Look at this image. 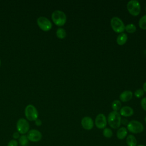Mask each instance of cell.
Listing matches in <instances>:
<instances>
[{
    "mask_svg": "<svg viewBox=\"0 0 146 146\" xmlns=\"http://www.w3.org/2000/svg\"><path fill=\"white\" fill-rule=\"evenodd\" d=\"M121 115L117 111H113L108 114L107 117V122L112 128H119L121 125Z\"/></svg>",
    "mask_w": 146,
    "mask_h": 146,
    "instance_id": "6da1fadb",
    "label": "cell"
},
{
    "mask_svg": "<svg viewBox=\"0 0 146 146\" xmlns=\"http://www.w3.org/2000/svg\"><path fill=\"white\" fill-rule=\"evenodd\" d=\"M51 19L56 26H62L66 22L67 17L64 12L61 10H56L52 12L51 14Z\"/></svg>",
    "mask_w": 146,
    "mask_h": 146,
    "instance_id": "7a4b0ae2",
    "label": "cell"
},
{
    "mask_svg": "<svg viewBox=\"0 0 146 146\" xmlns=\"http://www.w3.org/2000/svg\"><path fill=\"white\" fill-rule=\"evenodd\" d=\"M127 130L132 133L137 134L142 132L144 130V125L139 121L132 120L128 122L127 125Z\"/></svg>",
    "mask_w": 146,
    "mask_h": 146,
    "instance_id": "3957f363",
    "label": "cell"
},
{
    "mask_svg": "<svg viewBox=\"0 0 146 146\" xmlns=\"http://www.w3.org/2000/svg\"><path fill=\"white\" fill-rule=\"evenodd\" d=\"M112 30L117 33H122L125 30V26L122 20L117 17H113L110 21Z\"/></svg>",
    "mask_w": 146,
    "mask_h": 146,
    "instance_id": "277c9868",
    "label": "cell"
},
{
    "mask_svg": "<svg viewBox=\"0 0 146 146\" xmlns=\"http://www.w3.org/2000/svg\"><path fill=\"white\" fill-rule=\"evenodd\" d=\"M127 8L128 12L133 16H137L139 14L141 10L140 4L136 0L128 1L127 4Z\"/></svg>",
    "mask_w": 146,
    "mask_h": 146,
    "instance_id": "5b68a950",
    "label": "cell"
},
{
    "mask_svg": "<svg viewBox=\"0 0 146 146\" xmlns=\"http://www.w3.org/2000/svg\"><path fill=\"white\" fill-rule=\"evenodd\" d=\"M25 114L26 117L30 121H35L38 117V111L35 107L32 104H29L26 107Z\"/></svg>",
    "mask_w": 146,
    "mask_h": 146,
    "instance_id": "8992f818",
    "label": "cell"
},
{
    "mask_svg": "<svg viewBox=\"0 0 146 146\" xmlns=\"http://www.w3.org/2000/svg\"><path fill=\"white\" fill-rule=\"evenodd\" d=\"M36 22L39 27L44 31H48L52 28L51 21L45 17H39Z\"/></svg>",
    "mask_w": 146,
    "mask_h": 146,
    "instance_id": "52a82bcc",
    "label": "cell"
},
{
    "mask_svg": "<svg viewBox=\"0 0 146 146\" xmlns=\"http://www.w3.org/2000/svg\"><path fill=\"white\" fill-rule=\"evenodd\" d=\"M30 128V125L25 119L21 118L17 123V129L19 133L21 134H25L29 132Z\"/></svg>",
    "mask_w": 146,
    "mask_h": 146,
    "instance_id": "ba28073f",
    "label": "cell"
},
{
    "mask_svg": "<svg viewBox=\"0 0 146 146\" xmlns=\"http://www.w3.org/2000/svg\"><path fill=\"white\" fill-rule=\"evenodd\" d=\"M95 124L99 129H104L107 124V119L103 113L98 114L95 120Z\"/></svg>",
    "mask_w": 146,
    "mask_h": 146,
    "instance_id": "9c48e42d",
    "label": "cell"
},
{
    "mask_svg": "<svg viewBox=\"0 0 146 146\" xmlns=\"http://www.w3.org/2000/svg\"><path fill=\"white\" fill-rule=\"evenodd\" d=\"M27 137L29 140L33 142H36L41 140L42 133L38 130L31 129L28 132Z\"/></svg>",
    "mask_w": 146,
    "mask_h": 146,
    "instance_id": "30bf717a",
    "label": "cell"
},
{
    "mask_svg": "<svg viewBox=\"0 0 146 146\" xmlns=\"http://www.w3.org/2000/svg\"><path fill=\"white\" fill-rule=\"evenodd\" d=\"M81 125L82 127L86 130H91L94 127V121L91 117L85 116L81 120Z\"/></svg>",
    "mask_w": 146,
    "mask_h": 146,
    "instance_id": "8fae6325",
    "label": "cell"
},
{
    "mask_svg": "<svg viewBox=\"0 0 146 146\" xmlns=\"http://www.w3.org/2000/svg\"><path fill=\"white\" fill-rule=\"evenodd\" d=\"M119 113L124 117H129L133 114V110L129 106H124L120 110Z\"/></svg>",
    "mask_w": 146,
    "mask_h": 146,
    "instance_id": "7c38bea8",
    "label": "cell"
},
{
    "mask_svg": "<svg viewBox=\"0 0 146 146\" xmlns=\"http://www.w3.org/2000/svg\"><path fill=\"white\" fill-rule=\"evenodd\" d=\"M133 96V94L131 91L125 90L121 92L119 96V99L121 102H127L129 101Z\"/></svg>",
    "mask_w": 146,
    "mask_h": 146,
    "instance_id": "4fadbf2b",
    "label": "cell"
},
{
    "mask_svg": "<svg viewBox=\"0 0 146 146\" xmlns=\"http://www.w3.org/2000/svg\"><path fill=\"white\" fill-rule=\"evenodd\" d=\"M128 135V130L124 127H119L116 132V137L119 140L124 139Z\"/></svg>",
    "mask_w": 146,
    "mask_h": 146,
    "instance_id": "5bb4252c",
    "label": "cell"
},
{
    "mask_svg": "<svg viewBox=\"0 0 146 146\" xmlns=\"http://www.w3.org/2000/svg\"><path fill=\"white\" fill-rule=\"evenodd\" d=\"M127 39H128V36H127V34H125L124 33H122L119 34L118 35V36H117L116 42L119 45L122 46L127 42Z\"/></svg>",
    "mask_w": 146,
    "mask_h": 146,
    "instance_id": "9a60e30c",
    "label": "cell"
},
{
    "mask_svg": "<svg viewBox=\"0 0 146 146\" xmlns=\"http://www.w3.org/2000/svg\"><path fill=\"white\" fill-rule=\"evenodd\" d=\"M125 141L127 146H137L136 138L133 135H128L126 137Z\"/></svg>",
    "mask_w": 146,
    "mask_h": 146,
    "instance_id": "2e32d148",
    "label": "cell"
},
{
    "mask_svg": "<svg viewBox=\"0 0 146 146\" xmlns=\"http://www.w3.org/2000/svg\"><path fill=\"white\" fill-rule=\"evenodd\" d=\"M56 36L59 39H64L66 36V30L61 27H59L57 29L56 31Z\"/></svg>",
    "mask_w": 146,
    "mask_h": 146,
    "instance_id": "e0dca14e",
    "label": "cell"
},
{
    "mask_svg": "<svg viewBox=\"0 0 146 146\" xmlns=\"http://www.w3.org/2000/svg\"><path fill=\"white\" fill-rule=\"evenodd\" d=\"M112 108L115 111H117L120 110L121 108V102L119 100H115L112 103Z\"/></svg>",
    "mask_w": 146,
    "mask_h": 146,
    "instance_id": "ac0fdd59",
    "label": "cell"
},
{
    "mask_svg": "<svg viewBox=\"0 0 146 146\" xmlns=\"http://www.w3.org/2000/svg\"><path fill=\"white\" fill-rule=\"evenodd\" d=\"M19 143L21 146H27L29 144V140L27 136L22 135L19 137Z\"/></svg>",
    "mask_w": 146,
    "mask_h": 146,
    "instance_id": "d6986e66",
    "label": "cell"
},
{
    "mask_svg": "<svg viewBox=\"0 0 146 146\" xmlns=\"http://www.w3.org/2000/svg\"><path fill=\"white\" fill-rule=\"evenodd\" d=\"M125 31L128 33H134L136 30V27L135 25L132 23L128 24L125 26Z\"/></svg>",
    "mask_w": 146,
    "mask_h": 146,
    "instance_id": "ffe728a7",
    "label": "cell"
},
{
    "mask_svg": "<svg viewBox=\"0 0 146 146\" xmlns=\"http://www.w3.org/2000/svg\"><path fill=\"white\" fill-rule=\"evenodd\" d=\"M103 135L106 138H111L113 135V132L111 128L106 127L103 130Z\"/></svg>",
    "mask_w": 146,
    "mask_h": 146,
    "instance_id": "44dd1931",
    "label": "cell"
},
{
    "mask_svg": "<svg viewBox=\"0 0 146 146\" xmlns=\"http://www.w3.org/2000/svg\"><path fill=\"white\" fill-rule=\"evenodd\" d=\"M139 27L143 30H146V15L141 17L139 21Z\"/></svg>",
    "mask_w": 146,
    "mask_h": 146,
    "instance_id": "7402d4cb",
    "label": "cell"
},
{
    "mask_svg": "<svg viewBox=\"0 0 146 146\" xmlns=\"http://www.w3.org/2000/svg\"><path fill=\"white\" fill-rule=\"evenodd\" d=\"M144 90L143 89L139 88V89H137L135 91V96L137 98H140L142 97L144 95Z\"/></svg>",
    "mask_w": 146,
    "mask_h": 146,
    "instance_id": "603a6c76",
    "label": "cell"
},
{
    "mask_svg": "<svg viewBox=\"0 0 146 146\" xmlns=\"http://www.w3.org/2000/svg\"><path fill=\"white\" fill-rule=\"evenodd\" d=\"M141 106L142 108L146 111V97L143 98L141 100Z\"/></svg>",
    "mask_w": 146,
    "mask_h": 146,
    "instance_id": "cb8c5ba5",
    "label": "cell"
},
{
    "mask_svg": "<svg viewBox=\"0 0 146 146\" xmlns=\"http://www.w3.org/2000/svg\"><path fill=\"white\" fill-rule=\"evenodd\" d=\"M7 146H18V142L15 140H11L9 142Z\"/></svg>",
    "mask_w": 146,
    "mask_h": 146,
    "instance_id": "d4e9b609",
    "label": "cell"
},
{
    "mask_svg": "<svg viewBox=\"0 0 146 146\" xmlns=\"http://www.w3.org/2000/svg\"><path fill=\"white\" fill-rule=\"evenodd\" d=\"M35 124L37 126H40L42 125V121L40 119H37L36 120H35Z\"/></svg>",
    "mask_w": 146,
    "mask_h": 146,
    "instance_id": "484cf974",
    "label": "cell"
},
{
    "mask_svg": "<svg viewBox=\"0 0 146 146\" xmlns=\"http://www.w3.org/2000/svg\"><path fill=\"white\" fill-rule=\"evenodd\" d=\"M13 137L15 139H18L19 137V132H15L13 133Z\"/></svg>",
    "mask_w": 146,
    "mask_h": 146,
    "instance_id": "4316f807",
    "label": "cell"
},
{
    "mask_svg": "<svg viewBox=\"0 0 146 146\" xmlns=\"http://www.w3.org/2000/svg\"><path fill=\"white\" fill-rule=\"evenodd\" d=\"M143 90L146 92V82L143 85Z\"/></svg>",
    "mask_w": 146,
    "mask_h": 146,
    "instance_id": "83f0119b",
    "label": "cell"
},
{
    "mask_svg": "<svg viewBox=\"0 0 146 146\" xmlns=\"http://www.w3.org/2000/svg\"><path fill=\"white\" fill-rule=\"evenodd\" d=\"M137 146H146V145H143V144H139V145H137Z\"/></svg>",
    "mask_w": 146,
    "mask_h": 146,
    "instance_id": "f1b7e54d",
    "label": "cell"
},
{
    "mask_svg": "<svg viewBox=\"0 0 146 146\" xmlns=\"http://www.w3.org/2000/svg\"><path fill=\"white\" fill-rule=\"evenodd\" d=\"M144 120H145V123H146V116H145V118H144Z\"/></svg>",
    "mask_w": 146,
    "mask_h": 146,
    "instance_id": "f546056e",
    "label": "cell"
},
{
    "mask_svg": "<svg viewBox=\"0 0 146 146\" xmlns=\"http://www.w3.org/2000/svg\"><path fill=\"white\" fill-rule=\"evenodd\" d=\"M0 66H1V60H0Z\"/></svg>",
    "mask_w": 146,
    "mask_h": 146,
    "instance_id": "4dcf8cb0",
    "label": "cell"
},
{
    "mask_svg": "<svg viewBox=\"0 0 146 146\" xmlns=\"http://www.w3.org/2000/svg\"><path fill=\"white\" fill-rule=\"evenodd\" d=\"M145 11H146V7H145Z\"/></svg>",
    "mask_w": 146,
    "mask_h": 146,
    "instance_id": "1f68e13d",
    "label": "cell"
}]
</instances>
